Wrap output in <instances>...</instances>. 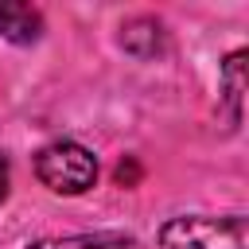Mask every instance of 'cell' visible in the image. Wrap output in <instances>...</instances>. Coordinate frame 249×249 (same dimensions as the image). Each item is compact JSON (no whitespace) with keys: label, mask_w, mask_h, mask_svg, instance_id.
Masks as SVG:
<instances>
[{"label":"cell","mask_w":249,"mask_h":249,"mask_svg":"<svg viewBox=\"0 0 249 249\" xmlns=\"http://www.w3.org/2000/svg\"><path fill=\"white\" fill-rule=\"evenodd\" d=\"M35 175L54 195H86L97 183V156L78 140H51L35 152Z\"/></svg>","instance_id":"cell-1"},{"label":"cell","mask_w":249,"mask_h":249,"mask_svg":"<svg viewBox=\"0 0 249 249\" xmlns=\"http://www.w3.org/2000/svg\"><path fill=\"white\" fill-rule=\"evenodd\" d=\"M163 249H249L245 241V214H179L160 226Z\"/></svg>","instance_id":"cell-2"},{"label":"cell","mask_w":249,"mask_h":249,"mask_svg":"<svg viewBox=\"0 0 249 249\" xmlns=\"http://www.w3.org/2000/svg\"><path fill=\"white\" fill-rule=\"evenodd\" d=\"M121 47L132 58L148 62V58H156V54L167 51V31H163V23L156 16H132V19L121 23Z\"/></svg>","instance_id":"cell-3"},{"label":"cell","mask_w":249,"mask_h":249,"mask_svg":"<svg viewBox=\"0 0 249 249\" xmlns=\"http://www.w3.org/2000/svg\"><path fill=\"white\" fill-rule=\"evenodd\" d=\"M43 12L23 0H0V35L16 47H31L43 35Z\"/></svg>","instance_id":"cell-4"},{"label":"cell","mask_w":249,"mask_h":249,"mask_svg":"<svg viewBox=\"0 0 249 249\" xmlns=\"http://www.w3.org/2000/svg\"><path fill=\"white\" fill-rule=\"evenodd\" d=\"M27 249H132L128 237L121 233H74V237H51V241H35Z\"/></svg>","instance_id":"cell-5"},{"label":"cell","mask_w":249,"mask_h":249,"mask_svg":"<svg viewBox=\"0 0 249 249\" xmlns=\"http://www.w3.org/2000/svg\"><path fill=\"white\" fill-rule=\"evenodd\" d=\"M241 89H245V51H233L222 66V93L230 101V121H241Z\"/></svg>","instance_id":"cell-6"},{"label":"cell","mask_w":249,"mask_h":249,"mask_svg":"<svg viewBox=\"0 0 249 249\" xmlns=\"http://www.w3.org/2000/svg\"><path fill=\"white\" fill-rule=\"evenodd\" d=\"M8 187H12V163H8V156L0 152V202L8 198Z\"/></svg>","instance_id":"cell-7"}]
</instances>
